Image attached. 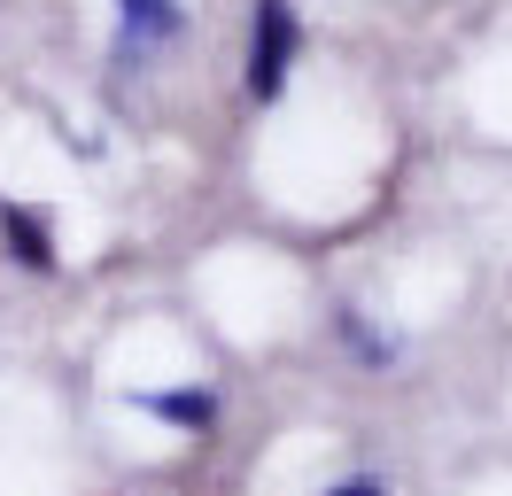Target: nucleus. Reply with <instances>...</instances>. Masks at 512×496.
Returning a JSON list of instances; mask_svg holds the SVG:
<instances>
[{"label": "nucleus", "mask_w": 512, "mask_h": 496, "mask_svg": "<svg viewBox=\"0 0 512 496\" xmlns=\"http://www.w3.org/2000/svg\"><path fill=\"white\" fill-rule=\"evenodd\" d=\"M295 55H303L295 0H256V16H249V101H280Z\"/></svg>", "instance_id": "f257e3e1"}, {"label": "nucleus", "mask_w": 512, "mask_h": 496, "mask_svg": "<svg viewBox=\"0 0 512 496\" xmlns=\"http://www.w3.org/2000/svg\"><path fill=\"white\" fill-rule=\"evenodd\" d=\"M179 24H187V8H179V0H117V31H125V55L156 47V39H179Z\"/></svg>", "instance_id": "f03ea898"}, {"label": "nucleus", "mask_w": 512, "mask_h": 496, "mask_svg": "<svg viewBox=\"0 0 512 496\" xmlns=\"http://www.w3.org/2000/svg\"><path fill=\"white\" fill-rule=\"evenodd\" d=\"M0 241H8V256H16L24 272H55V241H47V225H39L24 202H0Z\"/></svg>", "instance_id": "7ed1b4c3"}, {"label": "nucleus", "mask_w": 512, "mask_h": 496, "mask_svg": "<svg viewBox=\"0 0 512 496\" xmlns=\"http://www.w3.org/2000/svg\"><path fill=\"white\" fill-rule=\"evenodd\" d=\"M140 411H156V419H171V427H210L218 419V396L210 388H156V396H140Z\"/></svg>", "instance_id": "20e7f679"}, {"label": "nucleus", "mask_w": 512, "mask_h": 496, "mask_svg": "<svg viewBox=\"0 0 512 496\" xmlns=\"http://www.w3.org/2000/svg\"><path fill=\"white\" fill-rule=\"evenodd\" d=\"M334 496H388V489H381V481H342Z\"/></svg>", "instance_id": "39448f33"}]
</instances>
